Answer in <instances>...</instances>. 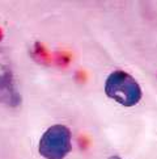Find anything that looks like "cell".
<instances>
[{"label":"cell","instance_id":"cell-1","mask_svg":"<svg viewBox=\"0 0 157 159\" xmlns=\"http://www.w3.org/2000/svg\"><path fill=\"white\" fill-rule=\"evenodd\" d=\"M105 93L123 107H134L142 100V88L135 78L126 71L117 70L106 78Z\"/></svg>","mask_w":157,"mask_h":159},{"label":"cell","instance_id":"cell-3","mask_svg":"<svg viewBox=\"0 0 157 159\" xmlns=\"http://www.w3.org/2000/svg\"><path fill=\"white\" fill-rule=\"evenodd\" d=\"M109 159H122L121 157H118V155H113V157H110Z\"/></svg>","mask_w":157,"mask_h":159},{"label":"cell","instance_id":"cell-2","mask_svg":"<svg viewBox=\"0 0 157 159\" xmlns=\"http://www.w3.org/2000/svg\"><path fill=\"white\" fill-rule=\"evenodd\" d=\"M71 130L64 125H53L43 133L38 151L45 159H64L72 150Z\"/></svg>","mask_w":157,"mask_h":159}]
</instances>
